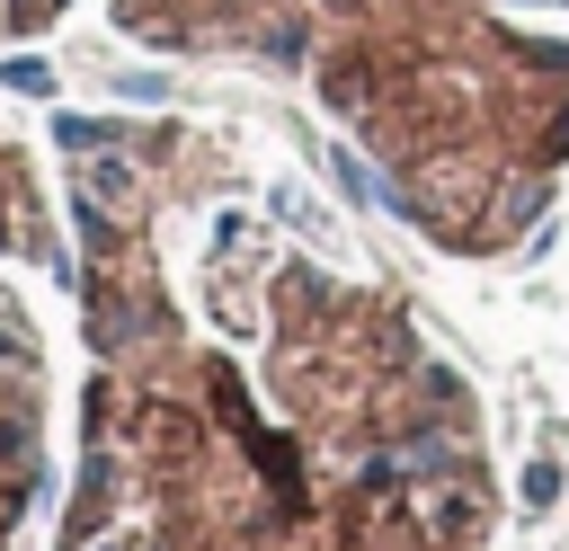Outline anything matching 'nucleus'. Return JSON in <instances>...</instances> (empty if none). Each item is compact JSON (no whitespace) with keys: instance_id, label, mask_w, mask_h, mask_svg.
Here are the masks:
<instances>
[{"instance_id":"f257e3e1","label":"nucleus","mask_w":569,"mask_h":551,"mask_svg":"<svg viewBox=\"0 0 569 551\" xmlns=\"http://www.w3.org/2000/svg\"><path fill=\"white\" fill-rule=\"evenodd\" d=\"M124 27L302 71L462 240L525 231L569 160V0H124Z\"/></svg>"},{"instance_id":"f03ea898","label":"nucleus","mask_w":569,"mask_h":551,"mask_svg":"<svg viewBox=\"0 0 569 551\" xmlns=\"http://www.w3.org/2000/svg\"><path fill=\"white\" fill-rule=\"evenodd\" d=\"M62 0H0V36H18V27H44Z\"/></svg>"}]
</instances>
